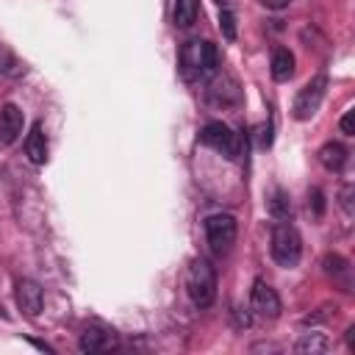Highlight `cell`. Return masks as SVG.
<instances>
[{"label":"cell","instance_id":"cell-1","mask_svg":"<svg viewBox=\"0 0 355 355\" xmlns=\"http://www.w3.org/2000/svg\"><path fill=\"white\" fill-rule=\"evenodd\" d=\"M219 67V53L205 39H189L180 47V72L186 80H205L214 78Z\"/></svg>","mask_w":355,"mask_h":355},{"label":"cell","instance_id":"cell-2","mask_svg":"<svg viewBox=\"0 0 355 355\" xmlns=\"http://www.w3.org/2000/svg\"><path fill=\"white\" fill-rule=\"evenodd\" d=\"M186 294L197 308H208L216 300V269L205 258H194L186 272Z\"/></svg>","mask_w":355,"mask_h":355},{"label":"cell","instance_id":"cell-3","mask_svg":"<svg viewBox=\"0 0 355 355\" xmlns=\"http://www.w3.org/2000/svg\"><path fill=\"white\" fill-rule=\"evenodd\" d=\"M269 250H272V258L291 269L300 263V255H302V239H300V230L294 225H288L286 219L277 222L272 227V236H269Z\"/></svg>","mask_w":355,"mask_h":355},{"label":"cell","instance_id":"cell-4","mask_svg":"<svg viewBox=\"0 0 355 355\" xmlns=\"http://www.w3.org/2000/svg\"><path fill=\"white\" fill-rule=\"evenodd\" d=\"M200 141L225 158H239L241 153V136L233 133L225 122H205L200 130Z\"/></svg>","mask_w":355,"mask_h":355},{"label":"cell","instance_id":"cell-5","mask_svg":"<svg viewBox=\"0 0 355 355\" xmlns=\"http://www.w3.org/2000/svg\"><path fill=\"white\" fill-rule=\"evenodd\" d=\"M324 92H327V75L319 72V75L311 78V80L300 89V94L294 97V105H291L294 119H300V122L311 119V116L319 111V105H322V100H324Z\"/></svg>","mask_w":355,"mask_h":355},{"label":"cell","instance_id":"cell-6","mask_svg":"<svg viewBox=\"0 0 355 355\" xmlns=\"http://www.w3.org/2000/svg\"><path fill=\"white\" fill-rule=\"evenodd\" d=\"M205 239L216 255L230 252V247L236 241V219L230 214H211L205 219Z\"/></svg>","mask_w":355,"mask_h":355},{"label":"cell","instance_id":"cell-7","mask_svg":"<svg viewBox=\"0 0 355 355\" xmlns=\"http://www.w3.org/2000/svg\"><path fill=\"white\" fill-rule=\"evenodd\" d=\"M250 308L261 319H277L280 316V297L266 280H255L250 288Z\"/></svg>","mask_w":355,"mask_h":355},{"label":"cell","instance_id":"cell-8","mask_svg":"<svg viewBox=\"0 0 355 355\" xmlns=\"http://www.w3.org/2000/svg\"><path fill=\"white\" fill-rule=\"evenodd\" d=\"M14 297H17V305L25 316L36 319L42 313V305H44V294H42V286L31 277H19L14 283Z\"/></svg>","mask_w":355,"mask_h":355},{"label":"cell","instance_id":"cell-9","mask_svg":"<svg viewBox=\"0 0 355 355\" xmlns=\"http://www.w3.org/2000/svg\"><path fill=\"white\" fill-rule=\"evenodd\" d=\"M22 133V111L14 103L0 108V144H14Z\"/></svg>","mask_w":355,"mask_h":355},{"label":"cell","instance_id":"cell-10","mask_svg":"<svg viewBox=\"0 0 355 355\" xmlns=\"http://www.w3.org/2000/svg\"><path fill=\"white\" fill-rule=\"evenodd\" d=\"M25 155L36 166H42L47 161V136H44L42 122H33L31 125V133L25 136Z\"/></svg>","mask_w":355,"mask_h":355},{"label":"cell","instance_id":"cell-11","mask_svg":"<svg viewBox=\"0 0 355 355\" xmlns=\"http://www.w3.org/2000/svg\"><path fill=\"white\" fill-rule=\"evenodd\" d=\"M114 344H116V338H114L108 330H103V327H86V330L80 333V338H78L80 352H105V349H111Z\"/></svg>","mask_w":355,"mask_h":355},{"label":"cell","instance_id":"cell-12","mask_svg":"<svg viewBox=\"0 0 355 355\" xmlns=\"http://www.w3.org/2000/svg\"><path fill=\"white\" fill-rule=\"evenodd\" d=\"M347 147L341 144V141H327V144H322L319 147V153H316V158H319V164L327 169V172H341L344 169V164H347Z\"/></svg>","mask_w":355,"mask_h":355},{"label":"cell","instance_id":"cell-13","mask_svg":"<svg viewBox=\"0 0 355 355\" xmlns=\"http://www.w3.org/2000/svg\"><path fill=\"white\" fill-rule=\"evenodd\" d=\"M269 72L277 83H286L294 75V53L288 47H275L272 50V61H269Z\"/></svg>","mask_w":355,"mask_h":355},{"label":"cell","instance_id":"cell-14","mask_svg":"<svg viewBox=\"0 0 355 355\" xmlns=\"http://www.w3.org/2000/svg\"><path fill=\"white\" fill-rule=\"evenodd\" d=\"M324 272L341 286V291H352V266L341 255H324Z\"/></svg>","mask_w":355,"mask_h":355},{"label":"cell","instance_id":"cell-15","mask_svg":"<svg viewBox=\"0 0 355 355\" xmlns=\"http://www.w3.org/2000/svg\"><path fill=\"white\" fill-rule=\"evenodd\" d=\"M239 97L241 94H239V89H236V83L230 78H216L211 83V89H208V100L214 105H236Z\"/></svg>","mask_w":355,"mask_h":355},{"label":"cell","instance_id":"cell-16","mask_svg":"<svg viewBox=\"0 0 355 355\" xmlns=\"http://www.w3.org/2000/svg\"><path fill=\"white\" fill-rule=\"evenodd\" d=\"M197 14H200L197 0H175V6H172V19L178 28H191Z\"/></svg>","mask_w":355,"mask_h":355},{"label":"cell","instance_id":"cell-17","mask_svg":"<svg viewBox=\"0 0 355 355\" xmlns=\"http://www.w3.org/2000/svg\"><path fill=\"white\" fill-rule=\"evenodd\" d=\"M266 208H269V216L277 219V222H283V219L291 216V200H288V194H286L283 189H275V191L269 194Z\"/></svg>","mask_w":355,"mask_h":355},{"label":"cell","instance_id":"cell-18","mask_svg":"<svg viewBox=\"0 0 355 355\" xmlns=\"http://www.w3.org/2000/svg\"><path fill=\"white\" fill-rule=\"evenodd\" d=\"M327 347H330V341H327V336H322V333H302L300 341L294 344L297 352H311V355L324 352Z\"/></svg>","mask_w":355,"mask_h":355},{"label":"cell","instance_id":"cell-19","mask_svg":"<svg viewBox=\"0 0 355 355\" xmlns=\"http://www.w3.org/2000/svg\"><path fill=\"white\" fill-rule=\"evenodd\" d=\"M219 28H222L225 39H230V42L236 39V14L222 3H219Z\"/></svg>","mask_w":355,"mask_h":355},{"label":"cell","instance_id":"cell-20","mask_svg":"<svg viewBox=\"0 0 355 355\" xmlns=\"http://www.w3.org/2000/svg\"><path fill=\"white\" fill-rule=\"evenodd\" d=\"M0 72H6V75H19L22 72V64L14 58V53L11 50H6L3 44H0Z\"/></svg>","mask_w":355,"mask_h":355},{"label":"cell","instance_id":"cell-21","mask_svg":"<svg viewBox=\"0 0 355 355\" xmlns=\"http://www.w3.org/2000/svg\"><path fill=\"white\" fill-rule=\"evenodd\" d=\"M308 208H313V214H316V216H322V214H324V194H322V189H316V186H313V189L308 191Z\"/></svg>","mask_w":355,"mask_h":355},{"label":"cell","instance_id":"cell-22","mask_svg":"<svg viewBox=\"0 0 355 355\" xmlns=\"http://www.w3.org/2000/svg\"><path fill=\"white\" fill-rule=\"evenodd\" d=\"M338 197H341L338 202H341L344 214H347V216H352V183H347V186L341 189V194H338Z\"/></svg>","mask_w":355,"mask_h":355},{"label":"cell","instance_id":"cell-23","mask_svg":"<svg viewBox=\"0 0 355 355\" xmlns=\"http://www.w3.org/2000/svg\"><path fill=\"white\" fill-rule=\"evenodd\" d=\"M269 144H272V125H261L258 128V147L266 150Z\"/></svg>","mask_w":355,"mask_h":355},{"label":"cell","instance_id":"cell-24","mask_svg":"<svg viewBox=\"0 0 355 355\" xmlns=\"http://www.w3.org/2000/svg\"><path fill=\"white\" fill-rule=\"evenodd\" d=\"M341 133H347V136L355 133V111H347V114L341 116Z\"/></svg>","mask_w":355,"mask_h":355},{"label":"cell","instance_id":"cell-25","mask_svg":"<svg viewBox=\"0 0 355 355\" xmlns=\"http://www.w3.org/2000/svg\"><path fill=\"white\" fill-rule=\"evenodd\" d=\"M258 3L266 6V8H275V11H277V8H286L291 0H258Z\"/></svg>","mask_w":355,"mask_h":355},{"label":"cell","instance_id":"cell-26","mask_svg":"<svg viewBox=\"0 0 355 355\" xmlns=\"http://www.w3.org/2000/svg\"><path fill=\"white\" fill-rule=\"evenodd\" d=\"M347 344H349V349H355V327L347 330Z\"/></svg>","mask_w":355,"mask_h":355}]
</instances>
